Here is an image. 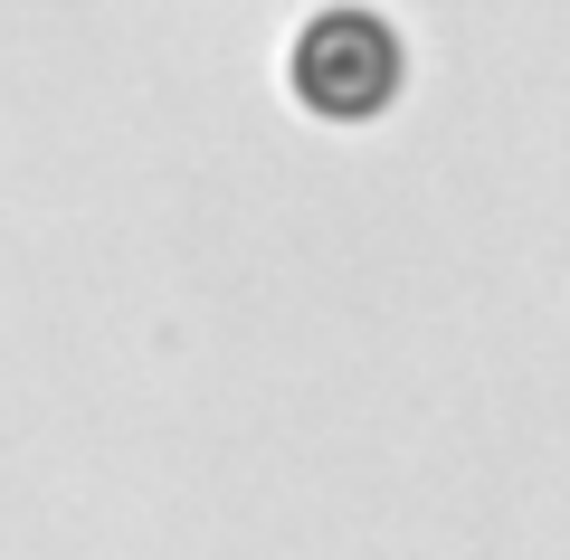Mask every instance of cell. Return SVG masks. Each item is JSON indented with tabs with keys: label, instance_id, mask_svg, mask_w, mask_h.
Wrapping results in <instances>:
<instances>
[{
	"label": "cell",
	"instance_id": "6da1fadb",
	"mask_svg": "<svg viewBox=\"0 0 570 560\" xmlns=\"http://www.w3.org/2000/svg\"><path fill=\"white\" fill-rule=\"evenodd\" d=\"M400 77H409L400 29H390L381 10H362V0L314 10V20L295 29V48H285V86H295V105L324 115V124L390 115V105H400Z\"/></svg>",
	"mask_w": 570,
	"mask_h": 560
}]
</instances>
